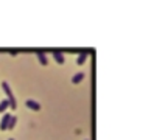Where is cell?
Listing matches in <instances>:
<instances>
[{"mask_svg": "<svg viewBox=\"0 0 151 140\" xmlns=\"http://www.w3.org/2000/svg\"><path fill=\"white\" fill-rule=\"evenodd\" d=\"M16 123H17V118H16L14 115H11V118H9V123H8V128H6V129H9V131H11V129H14Z\"/></svg>", "mask_w": 151, "mask_h": 140, "instance_id": "cell-9", "label": "cell"}, {"mask_svg": "<svg viewBox=\"0 0 151 140\" xmlns=\"http://www.w3.org/2000/svg\"><path fill=\"white\" fill-rule=\"evenodd\" d=\"M25 106L28 107V109H31V111H41V104L37 103V101H34V100H26Z\"/></svg>", "mask_w": 151, "mask_h": 140, "instance_id": "cell-2", "label": "cell"}, {"mask_svg": "<svg viewBox=\"0 0 151 140\" xmlns=\"http://www.w3.org/2000/svg\"><path fill=\"white\" fill-rule=\"evenodd\" d=\"M2 89H3V92L5 94H6V96H8V98H13V92H11V89H9V84L6 83V81H3L2 83Z\"/></svg>", "mask_w": 151, "mask_h": 140, "instance_id": "cell-4", "label": "cell"}, {"mask_svg": "<svg viewBox=\"0 0 151 140\" xmlns=\"http://www.w3.org/2000/svg\"><path fill=\"white\" fill-rule=\"evenodd\" d=\"M8 103H9V107H11L13 111L17 107V103H16V98H14V96H13V98H8Z\"/></svg>", "mask_w": 151, "mask_h": 140, "instance_id": "cell-10", "label": "cell"}, {"mask_svg": "<svg viewBox=\"0 0 151 140\" xmlns=\"http://www.w3.org/2000/svg\"><path fill=\"white\" fill-rule=\"evenodd\" d=\"M83 79H84V73L78 72V73H75V76L72 78V83H73V84H79Z\"/></svg>", "mask_w": 151, "mask_h": 140, "instance_id": "cell-6", "label": "cell"}, {"mask_svg": "<svg viewBox=\"0 0 151 140\" xmlns=\"http://www.w3.org/2000/svg\"><path fill=\"white\" fill-rule=\"evenodd\" d=\"M8 140H14V139H8Z\"/></svg>", "mask_w": 151, "mask_h": 140, "instance_id": "cell-11", "label": "cell"}, {"mask_svg": "<svg viewBox=\"0 0 151 140\" xmlns=\"http://www.w3.org/2000/svg\"><path fill=\"white\" fill-rule=\"evenodd\" d=\"M87 56H89V53H87V51H83L81 55L78 56V59H77V64H78V66H83V64L86 62V59H87Z\"/></svg>", "mask_w": 151, "mask_h": 140, "instance_id": "cell-7", "label": "cell"}, {"mask_svg": "<svg viewBox=\"0 0 151 140\" xmlns=\"http://www.w3.org/2000/svg\"><path fill=\"white\" fill-rule=\"evenodd\" d=\"M36 56H37V59H39V62L42 64V66H47V64H48V59H47V56H45V53L37 51V53H36Z\"/></svg>", "mask_w": 151, "mask_h": 140, "instance_id": "cell-5", "label": "cell"}, {"mask_svg": "<svg viewBox=\"0 0 151 140\" xmlns=\"http://www.w3.org/2000/svg\"><path fill=\"white\" fill-rule=\"evenodd\" d=\"M9 118H11V114H3L2 117V120H0V129L2 131H6V128H8V123H9Z\"/></svg>", "mask_w": 151, "mask_h": 140, "instance_id": "cell-1", "label": "cell"}, {"mask_svg": "<svg viewBox=\"0 0 151 140\" xmlns=\"http://www.w3.org/2000/svg\"><path fill=\"white\" fill-rule=\"evenodd\" d=\"M9 107V103H8V98H5L0 101V112H5Z\"/></svg>", "mask_w": 151, "mask_h": 140, "instance_id": "cell-8", "label": "cell"}, {"mask_svg": "<svg viewBox=\"0 0 151 140\" xmlns=\"http://www.w3.org/2000/svg\"><path fill=\"white\" fill-rule=\"evenodd\" d=\"M53 58H55V61L58 64H64V61H66V58H64L61 51H53Z\"/></svg>", "mask_w": 151, "mask_h": 140, "instance_id": "cell-3", "label": "cell"}]
</instances>
